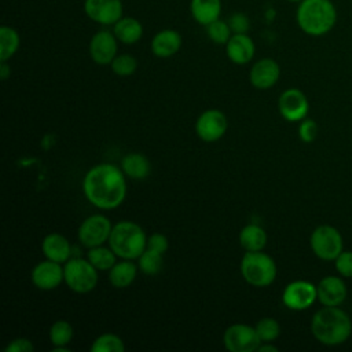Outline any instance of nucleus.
Instances as JSON below:
<instances>
[{
  "label": "nucleus",
  "instance_id": "obj_13",
  "mask_svg": "<svg viewBox=\"0 0 352 352\" xmlns=\"http://www.w3.org/2000/svg\"><path fill=\"white\" fill-rule=\"evenodd\" d=\"M227 126H228V122L224 113L216 109H210L204 111L197 118L195 132L204 142L212 143L224 136Z\"/></svg>",
  "mask_w": 352,
  "mask_h": 352
},
{
  "label": "nucleus",
  "instance_id": "obj_36",
  "mask_svg": "<svg viewBox=\"0 0 352 352\" xmlns=\"http://www.w3.org/2000/svg\"><path fill=\"white\" fill-rule=\"evenodd\" d=\"M228 25L232 30V34L235 33H248L249 28H250V21L249 18L242 14V12H235L228 18Z\"/></svg>",
  "mask_w": 352,
  "mask_h": 352
},
{
  "label": "nucleus",
  "instance_id": "obj_41",
  "mask_svg": "<svg viewBox=\"0 0 352 352\" xmlns=\"http://www.w3.org/2000/svg\"><path fill=\"white\" fill-rule=\"evenodd\" d=\"M52 352H70V349L67 346H54Z\"/></svg>",
  "mask_w": 352,
  "mask_h": 352
},
{
  "label": "nucleus",
  "instance_id": "obj_4",
  "mask_svg": "<svg viewBox=\"0 0 352 352\" xmlns=\"http://www.w3.org/2000/svg\"><path fill=\"white\" fill-rule=\"evenodd\" d=\"M109 246L117 257L135 260L147 248V236L139 224L124 220L113 226Z\"/></svg>",
  "mask_w": 352,
  "mask_h": 352
},
{
  "label": "nucleus",
  "instance_id": "obj_3",
  "mask_svg": "<svg viewBox=\"0 0 352 352\" xmlns=\"http://www.w3.org/2000/svg\"><path fill=\"white\" fill-rule=\"evenodd\" d=\"M298 28L309 36H323L337 21V11L330 0H302L296 12Z\"/></svg>",
  "mask_w": 352,
  "mask_h": 352
},
{
  "label": "nucleus",
  "instance_id": "obj_34",
  "mask_svg": "<svg viewBox=\"0 0 352 352\" xmlns=\"http://www.w3.org/2000/svg\"><path fill=\"white\" fill-rule=\"evenodd\" d=\"M298 136L304 143H312L318 136V124L312 118L305 117L298 125Z\"/></svg>",
  "mask_w": 352,
  "mask_h": 352
},
{
  "label": "nucleus",
  "instance_id": "obj_40",
  "mask_svg": "<svg viewBox=\"0 0 352 352\" xmlns=\"http://www.w3.org/2000/svg\"><path fill=\"white\" fill-rule=\"evenodd\" d=\"M257 351L258 352H276L278 351V346H275V345H272V344H270V342H261L260 345H258V348H257Z\"/></svg>",
  "mask_w": 352,
  "mask_h": 352
},
{
  "label": "nucleus",
  "instance_id": "obj_18",
  "mask_svg": "<svg viewBox=\"0 0 352 352\" xmlns=\"http://www.w3.org/2000/svg\"><path fill=\"white\" fill-rule=\"evenodd\" d=\"M254 43L246 33H235L226 44V54L228 59L236 65L249 63L254 56Z\"/></svg>",
  "mask_w": 352,
  "mask_h": 352
},
{
  "label": "nucleus",
  "instance_id": "obj_30",
  "mask_svg": "<svg viewBox=\"0 0 352 352\" xmlns=\"http://www.w3.org/2000/svg\"><path fill=\"white\" fill-rule=\"evenodd\" d=\"M73 338V327L66 320H56L50 327V341L54 346H67Z\"/></svg>",
  "mask_w": 352,
  "mask_h": 352
},
{
  "label": "nucleus",
  "instance_id": "obj_19",
  "mask_svg": "<svg viewBox=\"0 0 352 352\" xmlns=\"http://www.w3.org/2000/svg\"><path fill=\"white\" fill-rule=\"evenodd\" d=\"M151 52L158 58H170L182 47V36L173 29L160 30L151 40Z\"/></svg>",
  "mask_w": 352,
  "mask_h": 352
},
{
  "label": "nucleus",
  "instance_id": "obj_31",
  "mask_svg": "<svg viewBox=\"0 0 352 352\" xmlns=\"http://www.w3.org/2000/svg\"><path fill=\"white\" fill-rule=\"evenodd\" d=\"M254 327L261 342H272L280 334V326L278 320L270 316L261 318Z\"/></svg>",
  "mask_w": 352,
  "mask_h": 352
},
{
  "label": "nucleus",
  "instance_id": "obj_29",
  "mask_svg": "<svg viewBox=\"0 0 352 352\" xmlns=\"http://www.w3.org/2000/svg\"><path fill=\"white\" fill-rule=\"evenodd\" d=\"M92 352H124L125 345L121 337L113 333H104L96 337L91 345Z\"/></svg>",
  "mask_w": 352,
  "mask_h": 352
},
{
  "label": "nucleus",
  "instance_id": "obj_14",
  "mask_svg": "<svg viewBox=\"0 0 352 352\" xmlns=\"http://www.w3.org/2000/svg\"><path fill=\"white\" fill-rule=\"evenodd\" d=\"M117 37L107 29L98 30L89 41V55L98 65H110L117 56Z\"/></svg>",
  "mask_w": 352,
  "mask_h": 352
},
{
  "label": "nucleus",
  "instance_id": "obj_26",
  "mask_svg": "<svg viewBox=\"0 0 352 352\" xmlns=\"http://www.w3.org/2000/svg\"><path fill=\"white\" fill-rule=\"evenodd\" d=\"M21 44V38L18 32L11 28L3 25L0 28V60H8L18 51Z\"/></svg>",
  "mask_w": 352,
  "mask_h": 352
},
{
  "label": "nucleus",
  "instance_id": "obj_42",
  "mask_svg": "<svg viewBox=\"0 0 352 352\" xmlns=\"http://www.w3.org/2000/svg\"><path fill=\"white\" fill-rule=\"evenodd\" d=\"M287 1H293V3H300V1H302V0H287Z\"/></svg>",
  "mask_w": 352,
  "mask_h": 352
},
{
  "label": "nucleus",
  "instance_id": "obj_10",
  "mask_svg": "<svg viewBox=\"0 0 352 352\" xmlns=\"http://www.w3.org/2000/svg\"><path fill=\"white\" fill-rule=\"evenodd\" d=\"M318 300L316 286L308 280H293L282 293L283 304L293 311L309 308Z\"/></svg>",
  "mask_w": 352,
  "mask_h": 352
},
{
  "label": "nucleus",
  "instance_id": "obj_22",
  "mask_svg": "<svg viewBox=\"0 0 352 352\" xmlns=\"http://www.w3.org/2000/svg\"><path fill=\"white\" fill-rule=\"evenodd\" d=\"M113 33L122 44H135L143 36V25L133 16H122L113 25Z\"/></svg>",
  "mask_w": 352,
  "mask_h": 352
},
{
  "label": "nucleus",
  "instance_id": "obj_5",
  "mask_svg": "<svg viewBox=\"0 0 352 352\" xmlns=\"http://www.w3.org/2000/svg\"><path fill=\"white\" fill-rule=\"evenodd\" d=\"M241 274L248 283L256 287H265L276 278V264L263 250L246 252L241 260Z\"/></svg>",
  "mask_w": 352,
  "mask_h": 352
},
{
  "label": "nucleus",
  "instance_id": "obj_38",
  "mask_svg": "<svg viewBox=\"0 0 352 352\" xmlns=\"http://www.w3.org/2000/svg\"><path fill=\"white\" fill-rule=\"evenodd\" d=\"M147 249L155 250L158 253H165L168 249V238L164 234H153L147 238Z\"/></svg>",
  "mask_w": 352,
  "mask_h": 352
},
{
  "label": "nucleus",
  "instance_id": "obj_33",
  "mask_svg": "<svg viewBox=\"0 0 352 352\" xmlns=\"http://www.w3.org/2000/svg\"><path fill=\"white\" fill-rule=\"evenodd\" d=\"M111 66V70L120 76V77H126V76H131L136 72L138 69V60L129 55V54H121V55H117L113 62L110 63Z\"/></svg>",
  "mask_w": 352,
  "mask_h": 352
},
{
  "label": "nucleus",
  "instance_id": "obj_24",
  "mask_svg": "<svg viewBox=\"0 0 352 352\" xmlns=\"http://www.w3.org/2000/svg\"><path fill=\"white\" fill-rule=\"evenodd\" d=\"M138 268L139 267L135 263H132V260L124 258L121 261H117L109 270V280L117 289L128 287L135 280Z\"/></svg>",
  "mask_w": 352,
  "mask_h": 352
},
{
  "label": "nucleus",
  "instance_id": "obj_16",
  "mask_svg": "<svg viewBox=\"0 0 352 352\" xmlns=\"http://www.w3.org/2000/svg\"><path fill=\"white\" fill-rule=\"evenodd\" d=\"M318 300L322 305L340 307L346 300V285L345 282L336 275L324 276L316 285Z\"/></svg>",
  "mask_w": 352,
  "mask_h": 352
},
{
  "label": "nucleus",
  "instance_id": "obj_35",
  "mask_svg": "<svg viewBox=\"0 0 352 352\" xmlns=\"http://www.w3.org/2000/svg\"><path fill=\"white\" fill-rule=\"evenodd\" d=\"M337 272L344 278H352V250H342L334 260Z\"/></svg>",
  "mask_w": 352,
  "mask_h": 352
},
{
  "label": "nucleus",
  "instance_id": "obj_20",
  "mask_svg": "<svg viewBox=\"0 0 352 352\" xmlns=\"http://www.w3.org/2000/svg\"><path fill=\"white\" fill-rule=\"evenodd\" d=\"M41 250L48 260L56 263H66L72 256V245L66 236L58 232L48 234L41 243Z\"/></svg>",
  "mask_w": 352,
  "mask_h": 352
},
{
  "label": "nucleus",
  "instance_id": "obj_12",
  "mask_svg": "<svg viewBox=\"0 0 352 352\" xmlns=\"http://www.w3.org/2000/svg\"><path fill=\"white\" fill-rule=\"evenodd\" d=\"M278 109L280 116L290 122L301 121L307 117L309 103L305 94L297 88L283 91L278 99Z\"/></svg>",
  "mask_w": 352,
  "mask_h": 352
},
{
  "label": "nucleus",
  "instance_id": "obj_25",
  "mask_svg": "<svg viewBox=\"0 0 352 352\" xmlns=\"http://www.w3.org/2000/svg\"><path fill=\"white\" fill-rule=\"evenodd\" d=\"M239 245L246 252L263 250L267 245V234L258 224H248L239 232Z\"/></svg>",
  "mask_w": 352,
  "mask_h": 352
},
{
  "label": "nucleus",
  "instance_id": "obj_1",
  "mask_svg": "<svg viewBox=\"0 0 352 352\" xmlns=\"http://www.w3.org/2000/svg\"><path fill=\"white\" fill-rule=\"evenodd\" d=\"M82 191L94 206L114 209L122 204L126 195L125 173L113 164L95 165L84 176Z\"/></svg>",
  "mask_w": 352,
  "mask_h": 352
},
{
  "label": "nucleus",
  "instance_id": "obj_15",
  "mask_svg": "<svg viewBox=\"0 0 352 352\" xmlns=\"http://www.w3.org/2000/svg\"><path fill=\"white\" fill-rule=\"evenodd\" d=\"M65 280L63 267L60 263L44 260L34 265L32 270V282L40 290H52Z\"/></svg>",
  "mask_w": 352,
  "mask_h": 352
},
{
  "label": "nucleus",
  "instance_id": "obj_23",
  "mask_svg": "<svg viewBox=\"0 0 352 352\" xmlns=\"http://www.w3.org/2000/svg\"><path fill=\"white\" fill-rule=\"evenodd\" d=\"M125 176L133 179V180H143L148 176L151 170L150 161L146 155L140 153H129L124 155L121 160V166Z\"/></svg>",
  "mask_w": 352,
  "mask_h": 352
},
{
  "label": "nucleus",
  "instance_id": "obj_11",
  "mask_svg": "<svg viewBox=\"0 0 352 352\" xmlns=\"http://www.w3.org/2000/svg\"><path fill=\"white\" fill-rule=\"evenodd\" d=\"M84 12L91 21L110 26L124 16V6L121 0H85Z\"/></svg>",
  "mask_w": 352,
  "mask_h": 352
},
{
  "label": "nucleus",
  "instance_id": "obj_37",
  "mask_svg": "<svg viewBox=\"0 0 352 352\" xmlns=\"http://www.w3.org/2000/svg\"><path fill=\"white\" fill-rule=\"evenodd\" d=\"M33 349H34V345L32 344L30 340L25 337H16L8 342L4 351L6 352H32Z\"/></svg>",
  "mask_w": 352,
  "mask_h": 352
},
{
  "label": "nucleus",
  "instance_id": "obj_7",
  "mask_svg": "<svg viewBox=\"0 0 352 352\" xmlns=\"http://www.w3.org/2000/svg\"><path fill=\"white\" fill-rule=\"evenodd\" d=\"M311 249L320 260L331 261L342 252V236L340 231L329 224L316 227L309 238Z\"/></svg>",
  "mask_w": 352,
  "mask_h": 352
},
{
  "label": "nucleus",
  "instance_id": "obj_27",
  "mask_svg": "<svg viewBox=\"0 0 352 352\" xmlns=\"http://www.w3.org/2000/svg\"><path fill=\"white\" fill-rule=\"evenodd\" d=\"M117 254L113 252V249L109 246H95L89 248L87 253V258L92 263V265L98 271H109L117 261H116Z\"/></svg>",
  "mask_w": 352,
  "mask_h": 352
},
{
  "label": "nucleus",
  "instance_id": "obj_28",
  "mask_svg": "<svg viewBox=\"0 0 352 352\" xmlns=\"http://www.w3.org/2000/svg\"><path fill=\"white\" fill-rule=\"evenodd\" d=\"M164 254L151 249H144V252L138 257L139 270L146 275H157L162 270Z\"/></svg>",
  "mask_w": 352,
  "mask_h": 352
},
{
  "label": "nucleus",
  "instance_id": "obj_32",
  "mask_svg": "<svg viewBox=\"0 0 352 352\" xmlns=\"http://www.w3.org/2000/svg\"><path fill=\"white\" fill-rule=\"evenodd\" d=\"M206 28V34L208 37L216 43V44H227V41L230 40V37L232 36V30L228 25L227 21L223 19H216L212 23H209Z\"/></svg>",
  "mask_w": 352,
  "mask_h": 352
},
{
  "label": "nucleus",
  "instance_id": "obj_2",
  "mask_svg": "<svg viewBox=\"0 0 352 352\" xmlns=\"http://www.w3.org/2000/svg\"><path fill=\"white\" fill-rule=\"evenodd\" d=\"M311 331L320 344L340 345L349 338L352 322L349 315L341 308L323 305L311 319Z\"/></svg>",
  "mask_w": 352,
  "mask_h": 352
},
{
  "label": "nucleus",
  "instance_id": "obj_17",
  "mask_svg": "<svg viewBox=\"0 0 352 352\" xmlns=\"http://www.w3.org/2000/svg\"><path fill=\"white\" fill-rule=\"evenodd\" d=\"M280 76V67L276 60L271 58H263L257 60L249 73L250 84L257 89H268L274 87Z\"/></svg>",
  "mask_w": 352,
  "mask_h": 352
},
{
  "label": "nucleus",
  "instance_id": "obj_39",
  "mask_svg": "<svg viewBox=\"0 0 352 352\" xmlns=\"http://www.w3.org/2000/svg\"><path fill=\"white\" fill-rule=\"evenodd\" d=\"M11 74V67L8 66L7 60H0V78L6 81Z\"/></svg>",
  "mask_w": 352,
  "mask_h": 352
},
{
  "label": "nucleus",
  "instance_id": "obj_9",
  "mask_svg": "<svg viewBox=\"0 0 352 352\" xmlns=\"http://www.w3.org/2000/svg\"><path fill=\"white\" fill-rule=\"evenodd\" d=\"M111 223L103 214H92L87 217L78 228V239L85 248L100 246L109 242L111 232Z\"/></svg>",
  "mask_w": 352,
  "mask_h": 352
},
{
  "label": "nucleus",
  "instance_id": "obj_6",
  "mask_svg": "<svg viewBox=\"0 0 352 352\" xmlns=\"http://www.w3.org/2000/svg\"><path fill=\"white\" fill-rule=\"evenodd\" d=\"M65 282L76 293H88L98 285V270L88 258L73 257L63 265Z\"/></svg>",
  "mask_w": 352,
  "mask_h": 352
},
{
  "label": "nucleus",
  "instance_id": "obj_8",
  "mask_svg": "<svg viewBox=\"0 0 352 352\" xmlns=\"http://www.w3.org/2000/svg\"><path fill=\"white\" fill-rule=\"evenodd\" d=\"M224 346L230 352H253L261 344L256 327L245 323H235L226 329L223 336Z\"/></svg>",
  "mask_w": 352,
  "mask_h": 352
},
{
  "label": "nucleus",
  "instance_id": "obj_21",
  "mask_svg": "<svg viewBox=\"0 0 352 352\" xmlns=\"http://www.w3.org/2000/svg\"><path fill=\"white\" fill-rule=\"evenodd\" d=\"M190 11L195 22L208 26L220 18L221 0H191Z\"/></svg>",
  "mask_w": 352,
  "mask_h": 352
}]
</instances>
